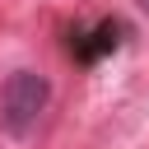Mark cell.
I'll return each mask as SVG.
<instances>
[{
	"label": "cell",
	"instance_id": "2",
	"mask_svg": "<svg viewBox=\"0 0 149 149\" xmlns=\"http://www.w3.org/2000/svg\"><path fill=\"white\" fill-rule=\"evenodd\" d=\"M116 33H121L116 23H98L93 33H79V37L70 42V51H74L79 61H98V56H107V51H116V42H121Z\"/></svg>",
	"mask_w": 149,
	"mask_h": 149
},
{
	"label": "cell",
	"instance_id": "1",
	"mask_svg": "<svg viewBox=\"0 0 149 149\" xmlns=\"http://www.w3.org/2000/svg\"><path fill=\"white\" fill-rule=\"evenodd\" d=\"M47 102H51L47 74H42V70H14V74L5 79V88H0V126H5L14 140H23V135H33V126L42 121Z\"/></svg>",
	"mask_w": 149,
	"mask_h": 149
},
{
	"label": "cell",
	"instance_id": "3",
	"mask_svg": "<svg viewBox=\"0 0 149 149\" xmlns=\"http://www.w3.org/2000/svg\"><path fill=\"white\" fill-rule=\"evenodd\" d=\"M140 5H144V9H149V0H140Z\"/></svg>",
	"mask_w": 149,
	"mask_h": 149
}]
</instances>
